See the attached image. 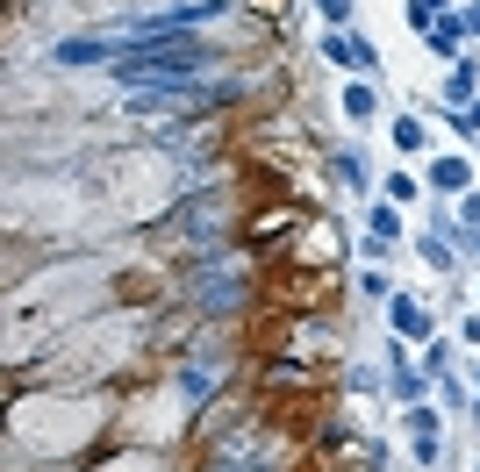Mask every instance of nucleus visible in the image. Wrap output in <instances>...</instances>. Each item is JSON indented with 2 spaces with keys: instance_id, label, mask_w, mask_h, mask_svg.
<instances>
[{
  "instance_id": "nucleus-8",
  "label": "nucleus",
  "mask_w": 480,
  "mask_h": 472,
  "mask_svg": "<svg viewBox=\"0 0 480 472\" xmlns=\"http://www.w3.org/2000/svg\"><path fill=\"white\" fill-rule=\"evenodd\" d=\"M444 7H452V0H409V29H416V37H431L437 22H444Z\"/></svg>"
},
{
  "instance_id": "nucleus-2",
  "label": "nucleus",
  "mask_w": 480,
  "mask_h": 472,
  "mask_svg": "<svg viewBox=\"0 0 480 472\" xmlns=\"http://www.w3.org/2000/svg\"><path fill=\"white\" fill-rule=\"evenodd\" d=\"M315 50H323L330 65H351V72H373V65H380V50H373L366 37H351V29H330V37L315 43Z\"/></svg>"
},
{
  "instance_id": "nucleus-10",
  "label": "nucleus",
  "mask_w": 480,
  "mask_h": 472,
  "mask_svg": "<svg viewBox=\"0 0 480 472\" xmlns=\"http://www.w3.org/2000/svg\"><path fill=\"white\" fill-rule=\"evenodd\" d=\"M394 151H401V158L423 151V122H416V115H394Z\"/></svg>"
},
{
  "instance_id": "nucleus-7",
  "label": "nucleus",
  "mask_w": 480,
  "mask_h": 472,
  "mask_svg": "<svg viewBox=\"0 0 480 472\" xmlns=\"http://www.w3.org/2000/svg\"><path fill=\"white\" fill-rule=\"evenodd\" d=\"M431 186H437V194H474V165H466V158H437Z\"/></svg>"
},
{
  "instance_id": "nucleus-1",
  "label": "nucleus",
  "mask_w": 480,
  "mask_h": 472,
  "mask_svg": "<svg viewBox=\"0 0 480 472\" xmlns=\"http://www.w3.org/2000/svg\"><path fill=\"white\" fill-rule=\"evenodd\" d=\"M208 50L201 43H151V50H130L123 65H115V79H144V86H201L208 79Z\"/></svg>"
},
{
  "instance_id": "nucleus-3",
  "label": "nucleus",
  "mask_w": 480,
  "mask_h": 472,
  "mask_svg": "<svg viewBox=\"0 0 480 472\" xmlns=\"http://www.w3.org/2000/svg\"><path fill=\"white\" fill-rule=\"evenodd\" d=\"M437 444H444L437 408H409V451H416V466H437Z\"/></svg>"
},
{
  "instance_id": "nucleus-17",
  "label": "nucleus",
  "mask_w": 480,
  "mask_h": 472,
  "mask_svg": "<svg viewBox=\"0 0 480 472\" xmlns=\"http://www.w3.org/2000/svg\"><path fill=\"white\" fill-rule=\"evenodd\" d=\"M358 294H366V300H394V287L380 279V272H366V279H358Z\"/></svg>"
},
{
  "instance_id": "nucleus-6",
  "label": "nucleus",
  "mask_w": 480,
  "mask_h": 472,
  "mask_svg": "<svg viewBox=\"0 0 480 472\" xmlns=\"http://www.w3.org/2000/svg\"><path fill=\"white\" fill-rule=\"evenodd\" d=\"M444 100H452V108H466V100H480V65H474V58H452V79H444Z\"/></svg>"
},
{
  "instance_id": "nucleus-5",
  "label": "nucleus",
  "mask_w": 480,
  "mask_h": 472,
  "mask_svg": "<svg viewBox=\"0 0 480 472\" xmlns=\"http://www.w3.org/2000/svg\"><path fill=\"white\" fill-rule=\"evenodd\" d=\"M394 330H401V337H431L437 322H431V308H423L416 294H401V287H394Z\"/></svg>"
},
{
  "instance_id": "nucleus-4",
  "label": "nucleus",
  "mask_w": 480,
  "mask_h": 472,
  "mask_svg": "<svg viewBox=\"0 0 480 472\" xmlns=\"http://www.w3.org/2000/svg\"><path fill=\"white\" fill-rule=\"evenodd\" d=\"M366 244H373V257L401 244V208H394V201H373V208H366Z\"/></svg>"
},
{
  "instance_id": "nucleus-11",
  "label": "nucleus",
  "mask_w": 480,
  "mask_h": 472,
  "mask_svg": "<svg viewBox=\"0 0 480 472\" xmlns=\"http://www.w3.org/2000/svg\"><path fill=\"white\" fill-rule=\"evenodd\" d=\"M416 186H423L416 172H388V201H394V208H401V201H416Z\"/></svg>"
},
{
  "instance_id": "nucleus-18",
  "label": "nucleus",
  "mask_w": 480,
  "mask_h": 472,
  "mask_svg": "<svg viewBox=\"0 0 480 472\" xmlns=\"http://www.w3.org/2000/svg\"><path fill=\"white\" fill-rule=\"evenodd\" d=\"M459 229H480V194H466V201H459Z\"/></svg>"
},
{
  "instance_id": "nucleus-15",
  "label": "nucleus",
  "mask_w": 480,
  "mask_h": 472,
  "mask_svg": "<svg viewBox=\"0 0 480 472\" xmlns=\"http://www.w3.org/2000/svg\"><path fill=\"white\" fill-rule=\"evenodd\" d=\"M444 351H452V343H431V351H423V380H444V365H452Z\"/></svg>"
},
{
  "instance_id": "nucleus-12",
  "label": "nucleus",
  "mask_w": 480,
  "mask_h": 472,
  "mask_svg": "<svg viewBox=\"0 0 480 472\" xmlns=\"http://www.w3.org/2000/svg\"><path fill=\"white\" fill-rule=\"evenodd\" d=\"M337 179H345L351 194H366V186H373V179H366V165H358V158H351V151H345V158H337Z\"/></svg>"
},
{
  "instance_id": "nucleus-13",
  "label": "nucleus",
  "mask_w": 480,
  "mask_h": 472,
  "mask_svg": "<svg viewBox=\"0 0 480 472\" xmlns=\"http://www.w3.org/2000/svg\"><path fill=\"white\" fill-rule=\"evenodd\" d=\"M416 257H423L431 272H452V244H431V236H423V244H416Z\"/></svg>"
},
{
  "instance_id": "nucleus-19",
  "label": "nucleus",
  "mask_w": 480,
  "mask_h": 472,
  "mask_svg": "<svg viewBox=\"0 0 480 472\" xmlns=\"http://www.w3.org/2000/svg\"><path fill=\"white\" fill-rule=\"evenodd\" d=\"M459 22H466V29H480V0H474V7H466V15H459Z\"/></svg>"
},
{
  "instance_id": "nucleus-16",
  "label": "nucleus",
  "mask_w": 480,
  "mask_h": 472,
  "mask_svg": "<svg viewBox=\"0 0 480 472\" xmlns=\"http://www.w3.org/2000/svg\"><path fill=\"white\" fill-rule=\"evenodd\" d=\"M315 7H323V22H337V29H345L351 15H358V7H351V0H315Z\"/></svg>"
},
{
  "instance_id": "nucleus-20",
  "label": "nucleus",
  "mask_w": 480,
  "mask_h": 472,
  "mask_svg": "<svg viewBox=\"0 0 480 472\" xmlns=\"http://www.w3.org/2000/svg\"><path fill=\"white\" fill-rule=\"evenodd\" d=\"M474 423H480V401H474Z\"/></svg>"
},
{
  "instance_id": "nucleus-9",
  "label": "nucleus",
  "mask_w": 480,
  "mask_h": 472,
  "mask_svg": "<svg viewBox=\"0 0 480 472\" xmlns=\"http://www.w3.org/2000/svg\"><path fill=\"white\" fill-rule=\"evenodd\" d=\"M373 108H380L373 86H345V115H351V122H373Z\"/></svg>"
},
{
  "instance_id": "nucleus-14",
  "label": "nucleus",
  "mask_w": 480,
  "mask_h": 472,
  "mask_svg": "<svg viewBox=\"0 0 480 472\" xmlns=\"http://www.w3.org/2000/svg\"><path fill=\"white\" fill-rule=\"evenodd\" d=\"M452 129H459V136H480V100H466V108H452Z\"/></svg>"
}]
</instances>
